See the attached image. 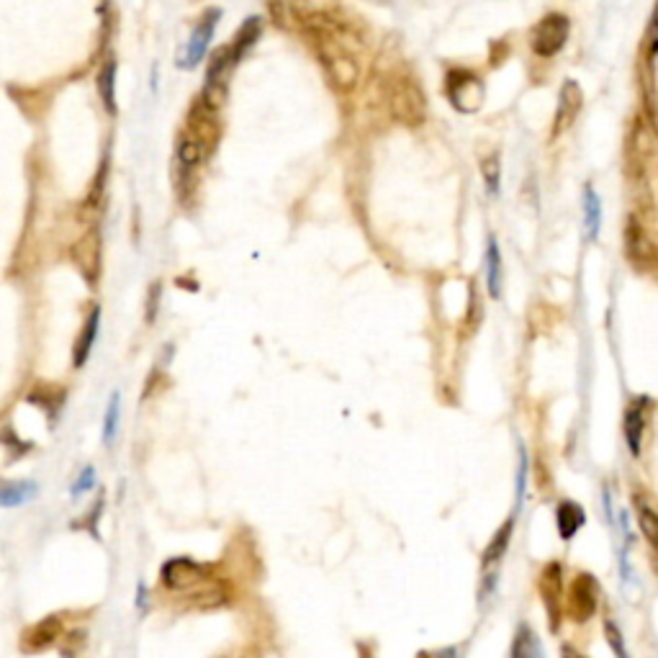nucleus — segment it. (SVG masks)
I'll return each mask as SVG.
<instances>
[{
	"label": "nucleus",
	"instance_id": "1",
	"mask_svg": "<svg viewBox=\"0 0 658 658\" xmlns=\"http://www.w3.org/2000/svg\"><path fill=\"white\" fill-rule=\"evenodd\" d=\"M298 21L304 27V34L314 50L319 65L324 67L329 85L347 96L358 88L360 82V62L352 52V31L350 24L337 21L327 11H312V13H298Z\"/></svg>",
	"mask_w": 658,
	"mask_h": 658
},
{
	"label": "nucleus",
	"instance_id": "2",
	"mask_svg": "<svg viewBox=\"0 0 658 658\" xmlns=\"http://www.w3.org/2000/svg\"><path fill=\"white\" fill-rule=\"evenodd\" d=\"M383 98H386V108L391 113L396 124L401 127H420L427 119V98L422 93V85L414 75H409L406 70L391 73L386 82H383Z\"/></svg>",
	"mask_w": 658,
	"mask_h": 658
},
{
	"label": "nucleus",
	"instance_id": "3",
	"mask_svg": "<svg viewBox=\"0 0 658 658\" xmlns=\"http://www.w3.org/2000/svg\"><path fill=\"white\" fill-rule=\"evenodd\" d=\"M625 255L635 270L651 273L656 267L658 250L654 239V224L643 219L640 211H632L625 221Z\"/></svg>",
	"mask_w": 658,
	"mask_h": 658
},
{
	"label": "nucleus",
	"instance_id": "4",
	"mask_svg": "<svg viewBox=\"0 0 658 658\" xmlns=\"http://www.w3.org/2000/svg\"><path fill=\"white\" fill-rule=\"evenodd\" d=\"M656 158V136H654V121L638 116L625 136V162H628V175L635 181H643L646 173L651 170Z\"/></svg>",
	"mask_w": 658,
	"mask_h": 658
},
{
	"label": "nucleus",
	"instance_id": "5",
	"mask_svg": "<svg viewBox=\"0 0 658 658\" xmlns=\"http://www.w3.org/2000/svg\"><path fill=\"white\" fill-rule=\"evenodd\" d=\"M183 134H188L198 150L204 159H209L216 147H219V139H221V121H219V108H211L209 104H204L201 98L193 101L190 111H188V119H185V129Z\"/></svg>",
	"mask_w": 658,
	"mask_h": 658
},
{
	"label": "nucleus",
	"instance_id": "6",
	"mask_svg": "<svg viewBox=\"0 0 658 658\" xmlns=\"http://www.w3.org/2000/svg\"><path fill=\"white\" fill-rule=\"evenodd\" d=\"M213 579V569L206 563H198L188 555H178L162 563L159 569V584L167 592H190L196 586H201L204 581Z\"/></svg>",
	"mask_w": 658,
	"mask_h": 658
},
{
	"label": "nucleus",
	"instance_id": "7",
	"mask_svg": "<svg viewBox=\"0 0 658 658\" xmlns=\"http://www.w3.org/2000/svg\"><path fill=\"white\" fill-rule=\"evenodd\" d=\"M566 615L569 620H574L577 625H586L597 609H600V581L594 574L589 571H579L571 586H569V594H566Z\"/></svg>",
	"mask_w": 658,
	"mask_h": 658
},
{
	"label": "nucleus",
	"instance_id": "8",
	"mask_svg": "<svg viewBox=\"0 0 658 658\" xmlns=\"http://www.w3.org/2000/svg\"><path fill=\"white\" fill-rule=\"evenodd\" d=\"M538 594L546 609V620H548V631H561V620H563V566L558 561H551L543 566L540 577H538Z\"/></svg>",
	"mask_w": 658,
	"mask_h": 658
},
{
	"label": "nucleus",
	"instance_id": "9",
	"mask_svg": "<svg viewBox=\"0 0 658 658\" xmlns=\"http://www.w3.org/2000/svg\"><path fill=\"white\" fill-rule=\"evenodd\" d=\"M235 59L229 54V47H221L211 54L209 70H206V85H204V93H201V101L209 104L211 108H221L227 104V96H229V75L235 70Z\"/></svg>",
	"mask_w": 658,
	"mask_h": 658
},
{
	"label": "nucleus",
	"instance_id": "10",
	"mask_svg": "<svg viewBox=\"0 0 658 658\" xmlns=\"http://www.w3.org/2000/svg\"><path fill=\"white\" fill-rule=\"evenodd\" d=\"M571 34V21L563 13H548L532 28V52L538 57H555L566 47Z\"/></svg>",
	"mask_w": 658,
	"mask_h": 658
},
{
	"label": "nucleus",
	"instance_id": "11",
	"mask_svg": "<svg viewBox=\"0 0 658 658\" xmlns=\"http://www.w3.org/2000/svg\"><path fill=\"white\" fill-rule=\"evenodd\" d=\"M445 90H448L450 104L463 113L478 111L484 104V82L468 70H453L445 80Z\"/></svg>",
	"mask_w": 658,
	"mask_h": 658
},
{
	"label": "nucleus",
	"instance_id": "12",
	"mask_svg": "<svg viewBox=\"0 0 658 658\" xmlns=\"http://www.w3.org/2000/svg\"><path fill=\"white\" fill-rule=\"evenodd\" d=\"M73 263L85 278V283L96 286L101 278V232L93 227L73 244Z\"/></svg>",
	"mask_w": 658,
	"mask_h": 658
},
{
	"label": "nucleus",
	"instance_id": "13",
	"mask_svg": "<svg viewBox=\"0 0 658 658\" xmlns=\"http://www.w3.org/2000/svg\"><path fill=\"white\" fill-rule=\"evenodd\" d=\"M221 19V11L219 8H209L201 19H198V24L193 28V34H190V42H188V47H185V57L178 62L181 67H196L204 57H206V50H209L211 44V36H213V31H216V21Z\"/></svg>",
	"mask_w": 658,
	"mask_h": 658
},
{
	"label": "nucleus",
	"instance_id": "14",
	"mask_svg": "<svg viewBox=\"0 0 658 658\" xmlns=\"http://www.w3.org/2000/svg\"><path fill=\"white\" fill-rule=\"evenodd\" d=\"M581 105H584V93H581L579 82L574 80H566L561 85V93H558V108H555L553 116V136L566 134L579 119Z\"/></svg>",
	"mask_w": 658,
	"mask_h": 658
},
{
	"label": "nucleus",
	"instance_id": "15",
	"mask_svg": "<svg viewBox=\"0 0 658 658\" xmlns=\"http://www.w3.org/2000/svg\"><path fill=\"white\" fill-rule=\"evenodd\" d=\"M65 625L59 615H50L44 620H39L36 625H28L24 635H21V651L24 654H42L47 648H52L54 643L62 638Z\"/></svg>",
	"mask_w": 658,
	"mask_h": 658
},
{
	"label": "nucleus",
	"instance_id": "16",
	"mask_svg": "<svg viewBox=\"0 0 658 658\" xmlns=\"http://www.w3.org/2000/svg\"><path fill=\"white\" fill-rule=\"evenodd\" d=\"M654 409V401L648 396H640L635 399L631 406L625 409V417H623V430H625V443L631 453L638 458L640 450H643V432H646V424H648V412Z\"/></svg>",
	"mask_w": 658,
	"mask_h": 658
},
{
	"label": "nucleus",
	"instance_id": "17",
	"mask_svg": "<svg viewBox=\"0 0 658 658\" xmlns=\"http://www.w3.org/2000/svg\"><path fill=\"white\" fill-rule=\"evenodd\" d=\"M586 525V512L579 501H561L555 507V527H558V535L561 540H574L579 535L581 527Z\"/></svg>",
	"mask_w": 658,
	"mask_h": 658
},
{
	"label": "nucleus",
	"instance_id": "18",
	"mask_svg": "<svg viewBox=\"0 0 658 658\" xmlns=\"http://www.w3.org/2000/svg\"><path fill=\"white\" fill-rule=\"evenodd\" d=\"M98 321H101V309L93 306V312L85 316V324L80 329L78 340H75V347H73V363L75 368H82L88 363V355L96 344V337H98Z\"/></svg>",
	"mask_w": 658,
	"mask_h": 658
},
{
	"label": "nucleus",
	"instance_id": "19",
	"mask_svg": "<svg viewBox=\"0 0 658 658\" xmlns=\"http://www.w3.org/2000/svg\"><path fill=\"white\" fill-rule=\"evenodd\" d=\"M512 532H515V517L504 520L499 530L492 535L489 546H486L484 553H481V566H484V569H492V566L499 563L501 555L507 553V548H509V543H512Z\"/></svg>",
	"mask_w": 658,
	"mask_h": 658
},
{
	"label": "nucleus",
	"instance_id": "20",
	"mask_svg": "<svg viewBox=\"0 0 658 658\" xmlns=\"http://www.w3.org/2000/svg\"><path fill=\"white\" fill-rule=\"evenodd\" d=\"M509 658H546L543 651V643H540V635L532 631L530 625H520L515 638H512V651Z\"/></svg>",
	"mask_w": 658,
	"mask_h": 658
},
{
	"label": "nucleus",
	"instance_id": "21",
	"mask_svg": "<svg viewBox=\"0 0 658 658\" xmlns=\"http://www.w3.org/2000/svg\"><path fill=\"white\" fill-rule=\"evenodd\" d=\"M260 31H263L260 19H247V21L239 27V31L235 34V39H232V44H229V54H232L235 62H239L244 54L255 47V42L260 39Z\"/></svg>",
	"mask_w": 658,
	"mask_h": 658
},
{
	"label": "nucleus",
	"instance_id": "22",
	"mask_svg": "<svg viewBox=\"0 0 658 658\" xmlns=\"http://www.w3.org/2000/svg\"><path fill=\"white\" fill-rule=\"evenodd\" d=\"M635 512H638V527H640V532H643V538H646V543L651 546V548H656L658 543V515L654 512V507H651V501L648 497H638L635 494Z\"/></svg>",
	"mask_w": 658,
	"mask_h": 658
},
{
	"label": "nucleus",
	"instance_id": "23",
	"mask_svg": "<svg viewBox=\"0 0 658 658\" xmlns=\"http://www.w3.org/2000/svg\"><path fill=\"white\" fill-rule=\"evenodd\" d=\"M501 255L497 237H489V247H486V289L489 296L497 301L501 298Z\"/></svg>",
	"mask_w": 658,
	"mask_h": 658
},
{
	"label": "nucleus",
	"instance_id": "24",
	"mask_svg": "<svg viewBox=\"0 0 658 658\" xmlns=\"http://www.w3.org/2000/svg\"><path fill=\"white\" fill-rule=\"evenodd\" d=\"M36 494L34 481H0V507H19Z\"/></svg>",
	"mask_w": 658,
	"mask_h": 658
},
{
	"label": "nucleus",
	"instance_id": "25",
	"mask_svg": "<svg viewBox=\"0 0 658 658\" xmlns=\"http://www.w3.org/2000/svg\"><path fill=\"white\" fill-rule=\"evenodd\" d=\"M98 93L108 113H116V59H105L98 73Z\"/></svg>",
	"mask_w": 658,
	"mask_h": 658
},
{
	"label": "nucleus",
	"instance_id": "26",
	"mask_svg": "<svg viewBox=\"0 0 658 658\" xmlns=\"http://www.w3.org/2000/svg\"><path fill=\"white\" fill-rule=\"evenodd\" d=\"M584 221H586V235H589V239H597L600 224H602V206H600V196L594 193L592 185L584 188Z\"/></svg>",
	"mask_w": 658,
	"mask_h": 658
},
{
	"label": "nucleus",
	"instance_id": "27",
	"mask_svg": "<svg viewBox=\"0 0 658 658\" xmlns=\"http://www.w3.org/2000/svg\"><path fill=\"white\" fill-rule=\"evenodd\" d=\"M62 401H65V391L62 389H57V386H36L31 394H28V404H36V406H42V409H47V414H54L59 406H62Z\"/></svg>",
	"mask_w": 658,
	"mask_h": 658
},
{
	"label": "nucleus",
	"instance_id": "28",
	"mask_svg": "<svg viewBox=\"0 0 658 658\" xmlns=\"http://www.w3.org/2000/svg\"><path fill=\"white\" fill-rule=\"evenodd\" d=\"M481 170H484V181H486V190H489L492 196H499V185H501L499 155L494 152L492 158L484 159V165H481Z\"/></svg>",
	"mask_w": 658,
	"mask_h": 658
},
{
	"label": "nucleus",
	"instance_id": "29",
	"mask_svg": "<svg viewBox=\"0 0 658 658\" xmlns=\"http://www.w3.org/2000/svg\"><path fill=\"white\" fill-rule=\"evenodd\" d=\"M605 638L607 643H609V648H612V654L615 658H628V648H625V638H623V631H620V625L615 623V620H605Z\"/></svg>",
	"mask_w": 658,
	"mask_h": 658
},
{
	"label": "nucleus",
	"instance_id": "30",
	"mask_svg": "<svg viewBox=\"0 0 658 658\" xmlns=\"http://www.w3.org/2000/svg\"><path fill=\"white\" fill-rule=\"evenodd\" d=\"M119 391H113L111 399H108V409H105V417H104V440L105 445H111V440H113V435H116V427H119Z\"/></svg>",
	"mask_w": 658,
	"mask_h": 658
},
{
	"label": "nucleus",
	"instance_id": "31",
	"mask_svg": "<svg viewBox=\"0 0 658 658\" xmlns=\"http://www.w3.org/2000/svg\"><path fill=\"white\" fill-rule=\"evenodd\" d=\"M525 489H527V453L525 448H520V463H517V481H515V492H517V509L523 507L525 501Z\"/></svg>",
	"mask_w": 658,
	"mask_h": 658
},
{
	"label": "nucleus",
	"instance_id": "32",
	"mask_svg": "<svg viewBox=\"0 0 658 658\" xmlns=\"http://www.w3.org/2000/svg\"><path fill=\"white\" fill-rule=\"evenodd\" d=\"M481 301H478V286H476V281H471V286H468V314H466V321H468V327L476 329L478 327V321H481Z\"/></svg>",
	"mask_w": 658,
	"mask_h": 658
},
{
	"label": "nucleus",
	"instance_id": "33",
	"mask_svg": "<svg viewBox=\"0 0 658 658\" xmlns=\"http://www.w3.org/2000/svg\"><path fill=\"white\" fill-rule=\"evenodd\" d=\"M159 293H162V286H159V283H152V286H150V293H147V312H144L147 324H155V319H158Z\"/></svg>",
	"mask_w": 658,
	"mask_h": 658
},
{
	"label": "nucleus",
	"instance_id": "34",
	"mask_svg": "<svg viewBox=\"0 0 658 658\" xmlns=\"http://www.w3.org/2000/svg\"><path fill=\"white\" fill-rule=\"evenodd\" d=\"M93 484H96V468L93 466H85L82 474L78 476V481H75V486H73V497H80V494L90 492Z\"/></svg>",
	"mask_w": 658,
	"mask_h": 658
},
{
	"label": "nucleus",
	"instance_id": "35",
	"mask_svg": "<svg viewBox=\"0 0 658 658\" xmlns=\"http://www.w3.org/2000/svg\"><path fill=\"white\" fill-rule=\"evenodd\" d=\"M417 658H455V648H440V651H420Z\"/></svg>",
	"mask_w": 658,
	"mask_h": 658
},
{
	"label": "nucleus",
	"instance_id": "36",
	"mask_svg": "<svg viewBox=\"0 0 658 658\" xmlns=\"http://www.w3.org/2000/svg\"><path fill=\"white\" fill-rule=\"evenodd\" d=\"M561 658H589L584 651L579 648H574V646H569V643H563L561 646Z\"/></svg>",
	"mask_w": 658,
	"mask_h": 658
},
{
	"label": "nucleus",
	"instance_id": "37",
	"mask_svg": "<svg viewBox=\"0 0 658 658\" xmlns=\"http://www.w3.org/2000/svg\"><path fill=\"white\" fill-rule=\"evenodd\" d=\"M144 597H147L144 584H139V592H136V605H139V609H144Z\"/></svg>",
	"mask_w": 658,
	"mask_h": 658
},
{
	"label": "nucleus",
	"instance_id": "38",
	"mask_svg": "<svg viewBox=\"0 0 658 658\" xmlns=\"http://www.w3.org/2000/svg\"><path fill=\"white\" fill-rule=\"evenodd\" d=\"M224 658H227V656H224Z\"/></svg>",
	"mask_w": 658,
	"mask_h": 658
}]
</instances>
